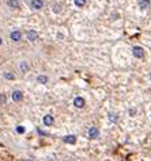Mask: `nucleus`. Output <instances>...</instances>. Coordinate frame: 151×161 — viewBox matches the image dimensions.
<instances>
[{"label":"nucleus","mask_w":151,"mask_h":161,"mask_svg":"<svg viewBox=\"0 0 151 161\" xmlns=\"http://www.w3.org/2000/svg\"><path fill=\"white\" fill-rule=\"evenodd\" d=\"M132 53H134V56L136 57V58H143L144 57V50H143V48H140V46H134Z\"/></svg>","instance_id":"f257e3e1"},{"label":"nucleus","mask_w":151,"mask_h":161,"mask_svg":"<svg viewBox=\"0 0 151 161\" xmlns=\"http://www.w3.org/2000/svg\"><path fill=\"white\" fill-rule=\"evenodd\" d=\"M84 104H86V102H84V99L81 98V96H78V98L74 99V106L76 109H83Z\"/></svg>","instance_id":"f03ea898"},{"label":"nucleus","mask_w":151,"mask_h":161,"mask_svg":"<svg viewBox=\"0 0 151 161\" xmlns=\"http://www.w3.org/2000/svg\"><path fill=\"white\" fill-rule=\"evenodd\" d=\"M99 135V130L97 129V127H90V130H88V137L91 138V140H95V138H98Z\"/></svg>","instance_id":"7ed1b4c3"},{"label":"nucleus","mask_w":151,"mask_h":161,"mask_svg":"<svg viewBox=\"0 0 151 161\" xmlns=\"http://www.w3.org/2000/svg\"><path fill=\"white\" fill-rule=\"evenodd\" d=\"M22 99H23V94H22L21 91L12 92V100H14V102H21Z\"/></svg>","instance_id":"20e7f679"},{"label":"nucleus","mask_w":151,"mask_h":161,"mask_svg":"<svg viewBox=\"0 0 151 161\" xmlns=\"http://www.w3.org/2000/svg\"><path fill=\"white\" fill-rule=\"evenodd\" d=\"M32 8H34V10H41L42 6H44V3H42V0H32Z\"/></svg>","instance_id":"39448f33"},{"label":"nucleus","mask_w":151,"mask_h":161,"mask_svg":"<svg viewBox=\"0 0 151 161\" xmlns=\"http://www.w3.org/2000/svg\"><path fill=\"white\" fill-rule=\"evenodd\" d=\"M10 37H11V39L12 41H15V42H18V41H21V38H22V34L18 30H15V31H12L10 34Z\"/></svg>","instance_id":"423d86ee"},{"label":"nucleus","mask_w":151,"mask_h":161,"mask_svg":"<svg viewBox=\"0 0 151 161\" xmlns=\"http://www.w3.org/2000/svg\"><path fill=\"white\" fill-rule=\"evenodd\" d=\"M37 38H38V34H37V31H34V30H30V31L27 33V39H29V41H35Z\"/></svg>","instance_id":"0eeeda50"},{"label":"nucleus","mask_w":151,"mask_h":161,"mask_svg":"<svg viewBox=\"0 0 151 161\" xmlns=\"http://www.w3.org/2000/svg\"><path fill=\"white\" fill-rule=\"evenodd\" d=\"M44 125H45V126H52L53 125V116L52 115L44 116Z\"/></svg>","instance_id":"6e6552de"},{"label":"nucleus","mask_w":151,"mask_h":161,"mask_svg":"<svg viewBox=\"0 0 151 161\" xmlns=\"http://www.w3.org/2000/svg\"><path fill=\"white\" fill-rule=\"evenodd\" d=\"M64 142L74 145L75 142H76V137H75V135H67V137H64Z\"/></svg>","instance_id":"1a4fd4ad"},{"label":"nucleus","mask_w":151,"mask_h":161,"mask_svg":"<svg viewBox=\"0 0 151 161\" xmlns=\"http://www.w3.org/2000/svg\"><path fill=\"white\" fill-rule=\"evenodd\" d=\"M7 4H8V7H11V8H18L19 7V0H8Z\"/></svg>","instance_id":"9d476101"},{"label":"nucleus","mask_w":151,"mask_h":161,"mask_svg":"<svg viewBox=\"0 0 151 161\" xmlns=\"http://www.w3.org/2000/svg\"><path fill=\"white\" fill-rule=\"evenodd\" d=\"M148 6H150V3H148V1H143V0H140V1H139V7H140L142 10H146V8H148Z\"/></svg>","instance_id":"9b49d317"},{"label":"nucleus","mask_w":151,"mask_h":161,"mask_svg":"<svg viewBox=\"0 0 151 161\" xmlns=\"http://www.w3.org/2000/svg\"><path fill=\"white\" fill-rule=\"evenodd\" d=\"M37 81L41 83V84H46V83H48V77L46 76H38L37 77Z\"/></svg>","instance_id":"f8f14e48"},{"label":"nucleus","mask_w":151,"mask_h":161,"mask_svg":"<svg viewBox=\"0 0 151 161\" xmlns=\"http://www.w3.org/2000/svg\"><path fill=\"white\" fill-rule=\"evenodd\" d=\"M74 3L76 7H83L84 4H86V0H74Z\"/></svg>","instance_id":"ddd939ff"},{"label":"nucleus","mask_w":151,"mask_h":161,"mask_svg":"<svg viewBox=\"0 0 151 161\" xmlns=\"http://www.w3.org/2000/svg\"><path fill=\"white\" fill-rule=\"evenodd\" d=\"M27 69H29V67H27V64L26 62H21V70L25 73V72H27Z\"/></svg>","instance_id":"4468645a"},{"label":"nucleus","mask_w":151,"mask_h":161,"mask_svg":"<svg viewBox=\"0 0 151 161\" xmlns=\"http://www.w3.org/2000/svg\"><path fill=\"white\" fill-rule=\"evenodd\" d=\"M4 77H6V79H8V80H14V79H15V76L12 73H10V72L4 73Z\"/></svg>","instance_id":"2eb2a0df"},{"label":"nucleus","mask_w":151,"mask_h":161,"mask_svg":"<svg viewBox=\"0 0 151 161\" xmlns=\"http://www.w3.org/2000/svg\"><path fill=\"white\" fill-rule=\"evenodd\" d=\"M17 131L19 134H23V133H25V127H23V126H18L17 127Z\"/></svg>","instance_id":"dca6fc26"},{"label":"nucleus","mask_w":151,"mask_h":161,"mask_svg":"<svg viewBox=\"0 0 151 161\" xmlns=\"http://www.w3.org/2000/svg\"><path fill=\"white\" fill-rule=\"evenodd\" d=\"M109 119H110V121H113V122H116V121H117V116H116V115H112V114H110V115H109Z\"/></svg>","instance_id":"f3484780"},{"label":"nucleus","mask_w":151,"mask_h":161,"mask_svg":"<svg viewBox=\"0 0 151 161\" xmlns=\"http://www.w3.org/2000/svg\"><path fill=\"white\" fill-rule=\"evenodd\" d=\"M143 1H148V3H150V0H143Z\"/></svg>","instance_id":"a211bd4d"},{"label":"nucleus","mask_w":151,"mask_h":161,"mask_svg":"<svg viewBox=\"0 0 151 161\" xmlns=\"http://www.w3.org/2000/svg\"><path fill=\"white\" fill-rule=\"evenodd\" d=\"M0 45H1V38H0Z\"/></svg>","instance_id":"6ab92c4d"},{"label":"nucleus","mask_w":151,"mask_h":161,"mask_svg":"<svg viewBox=\"0 0 151 161\" xmlns=\"http://www.w3.org/2000/svg\"><path fill=\"white\" fill-rule=\"evenodd\" d=\"M25 161H33V160H25Z\"/></svg>","instance_id":"aec40b11"},{"label":"nucleus","mask_w":151,"mask_h":161,"mask_svg":"<svg viewBox=\"0 0 151 161\" xmlns=\"http://www.w3.org/2000/svg\"><path fill=\"white\" fill-rule=\"evenodd\" d=\"M150 79H151V72H150Z\"/></svg>","instance_id":"412c9836"}]
</instances>
